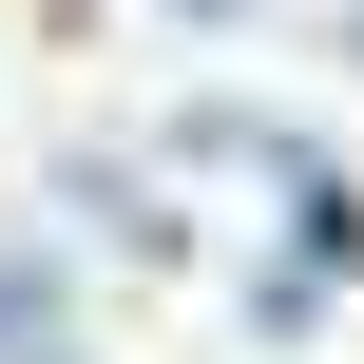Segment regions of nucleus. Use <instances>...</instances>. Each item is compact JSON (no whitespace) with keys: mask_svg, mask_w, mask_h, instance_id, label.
<instances>
[{"mask_svg":"<svg viewBox=\"0 0 364 364\" xmlns=\"http://www.w3.org/2000/svg\"><path fill=\"white\" fill-rule=\"evenodd\" d=\"M38 326H58V288H38V269H0V364L38 346Z\"/></svg>","mask_w":364,"mask_h":364,"instance_id":"nucleus-1","label":"nucleus"}]
</instances>
